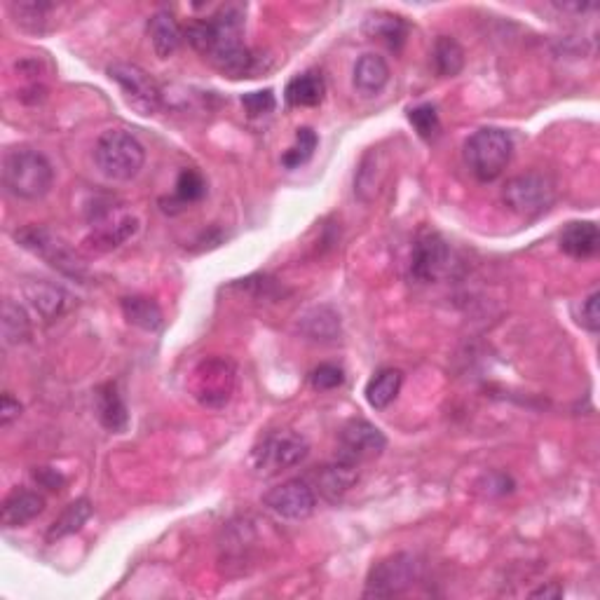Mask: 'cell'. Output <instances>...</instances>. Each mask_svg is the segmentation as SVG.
<instances>
[{"instance_id": "836d02e7", "label": "cell", "mask_w": 600, "mask_h": 600, "mask_svg": "<svg viewBox=\"0 0 600 600\" xmlns=\"http://www.w3.org/2000/svg\"><path fill=\"white\" fill-rule=\"evenodd\" d=\"M242 106L244 111L249 113V118H263V115H268L275 111L277 99L275 92L272 90H261V92H249L242 97Z\"/></svg>"}, {"instance_id": "f1b7e54d", "label": "cell", "mask_w": 600, "mask_h": 600, "mask_svg": "<svg viewBox=\"0 0 600 600\" xmlns=\"http://www.w3.org/2000/svg\"><path fill=\"white\" fill-rule=\"evenodd\" d=\"M317 146H319V139H317L315 129L300 127L296 132V143H293V146L282 155V165L286 169H298V167L308 165V162L312 160V155H315Z\"/></svg>"}, {"instance_id": "d590c367", "label": "cell", "mask_w": 600, "mask_h": 600, "mask_svg": "<svg viewBox=\"0 0 600 600\" xmlns=\"http://www.w3.org/2000/svg\"><path fill=\"white\" fill-rule=\"evenodd\" d=\"M19 415H22V404H19V399L12 397L10 392H5L3 401H0V425L10 427L12 422L19 420Z\"/></svg>"}, {"instance_id": "6da1fadb", "label": "cell", "mask_w": 600, "mask_h": 600, "mask_svg": "<svg viewBox=\"0 0 600 600\" xmlns=\"http://www.w3.org/2000/svg\"><path fill=\"white\" fill-rule=\"evenodd\" d=\"M3 183L19 200H40L52 190L54 167L40 150L10 148L3 158Z\"/></svg>"}, {"instance_id": "8992f818", "label": "cell", "mask_w": 600, "mask_h": 600, "mask_svg": "<svg viewBox=\"0 0 600 600\" xmlns=\"http://www.w3.org/2000/svg\"><path fill=\"white\" fill-rule=\"evenodd\" d=\"M15 237L24 249L43 258L50 268L61 272L64 277H71L75 282H85L87 279V265L83 263V258L75 254L52 230L40 228V225H26V228L17 230Z\"/></svg>"}, {"instance_id": "cb8c5ba5", "label": "cell", "mask_w": 600, "mask_h": 600, "mask_svg": "<svg viewBox=\"0 0 600 600\" xmlns=\"http://www.w3.org/2000/svg\"><path fill=\"white\" fill-rule=\"evenodd\" d=\"M94 514V507L90 500H75L68 504V507L61 511V514L54 518V523L47 530V542H57L64 540L68 535H75L78 530H83V525L90 521Z\"/></svg>"}, {"instance_id": "ffe728a7", "label": "cell", "mask_w": 600, "mask_h": 600, "mask_svg": "<svg viewBox=\"0 0 600 600\" xmlns=\"http://www.w3.org/2000/svg\"><path fill=\"white\" fill-rule=\"evenodd\" d=\"M148 38L155 54H158L160 59H169L174 57L176 50L181 47L183 31L169 12L160 10L148 19Z\"/></svg>"}, {"instance_id": "4dcf8cb0", "label": "cell", "mask_w": 600, "mask_h": 600, "mask_svg": "<svg viewBox=\"0 0 600 600\" xmlns=\"http://www.w3.org/2000/svg\"><path fill=\"white\" fill-rule=\"evenodd\" d=\"M408 122L415 127V132H418L422 139L432 141L439 136L441 132V120L439 113H436V108L432 104H422L415 106L408 111Z\"/></svg>"}, {"instance_id": "277c9868", "label": "cell", "mask_w": 600, "mask_h": 600, "mask_svg": "<svg viewBox=\"0 0 600 600\" xmlns=\"http://www.w3.org/2000/svg\"><path fill=\"white\" fill-rule=\"evenodd\" d=\"M511 158H514V141L500 127H481L465 141V162L481 183L500 179Z\"/></svg>"}, {"instance_id": "4fadbf2b", "label": "cell", "mask_w": 600, "mask_h": 600, "mask_svg": "<svg viewBox=\"0 0 600 600\" xmlns=\"http://www.w3.org/2000/svg\"><path fill=\"white\" fill-rule=\"evenodd\" d=\"M136 230H139V218L129 214V211H118L115 214L113 204H108V207L94 211L92 235L87 242L97 251H111L118 249L120 244H125L129 237H134Z\"/></svg>"}, {"instance_id": "1f68e13d", "label": "cell", "mask_w": 600, "mask_h": 600, "mask_svg": "<svg viewBox=\"0 0 600 600\" xmlns=\"http://www.w3.org/2000/svg\"><path fill=\"white\" fill-rule=\"evenodd\" d=\"M10 10L15 12L17 24L26 26V29L43 31L47 12L52 10L50 3H38V0H24V3H12Z\"/></svg>"}, {"instance_id": "9c48e42d", "label": "cell", "mask_w": 600, "mask_h": 600, "mask_svg": "<svg viewBox=\"0 0 600 600\" xmlns=\"http://www.w3.org/2000/svg\"><path fill=\"white\" fill-rule=\"evenodd\" d=\"M385 448H387L385 434L380 432L373 422H368L364 418H354L340 429L336 458L343 462H350L354 467H361L364 462L380 458Z\"/></svg>"}, {"instance_id": "8d00e7d4", "label": "cell", "mask_w": 600, "mask_h": 600, "mask_svg": "<svg viewBox=\"0 0 600 600\" xmlns=\"http://www.w3.org/2000/svg\"><path fill=\"white\" fill-rule=\"evenodd\" d=\"M33 479H36L40 486L47 488V490H61V486H64L66 479L61 476L57 469H50V467H40L36 469V474H33Z\"/></svg>"}, {"instance_id": "5b68a950", "label": "cell", "mask_w": 600, "mask_h": 600, "mask_svg": "<svg viewBox=\"0 0 600 600\" xmlns=\"http://www.w3.org/2000/svg\"><path fill=\"white\" fill-rule=\"evenodd\" d=\"M310 443L291 429H275L251 448V467L258 476H277L308 458Z\"/></svg>"}, {"instance_id": "484cf974", "label": "cell", "mask_w": 600, "mask_h": 600, "mask_svg": "<svg viewBox=\"0 0 600 600\" xmlns=\"http://www.w3.org/2000/svg\"><path fill=\"white\" fill-rule=\"evenodd\" d=\"M364 29L368 36L383 40V43L390 45L392 50H399L408 36V24L404 19L397 15H385V12H378V15L368 17Z\"/></svg>"}, {"instance_id": "2e32d148", "label": "cell", "mask_w": 600, "mask_h": 600, "mask_svg": "<svg viewBox=\"0 0 600 600\" xmlns=\"http://www.w3.org/2000/svg\"><path fill=\"white\" fill-rule=\"evenodd\" d=\"M390 83V64L380 54H361L354 64V87L364 97H375Z\"/></svg>"}, {"instance_id": "f546056e", "label": "cell", "mask_w": 600, "mask_h": 600, "mask_svg": "<svg viewBox=\"0 0 600 600\" xmlns=\"http://www.w3.org/2000/svg\"><path fill=\"white\" fill-rule=\"evenodd\" d=\"M204 195H207V179L197 169H183L176 179L174 202L179 207H188V204L200 202Z\"/></svg>"}, {"instance_id": "44dd1931", "label": "cell", "mask_w": 600, "mask_h": 600, "mask_svg": "<svg viewBox=\"0 0 600 600\" xmlns=\"http://www.w3.org/2000/svg\"><path fill=\"white\" fill-rule=\"evenodd\" d=\"M357 481H359V467H354L350 462H343L338 458L336 462H331V465H326L317 472L319 493H322L329 502H338Z\"/></svg>"}, {"instance_id": "e575fe53", "label": "cell", "mask_w": 600, "mask_h": 600, "mask_svg": "<svg viewBox=\"0 0 600 600\" xmlns=\"http://www.w3.org/2000/svg\"><path fill=\"white\" fill-rule=\"evenodd\" d=\"M598 300H600V293L593 291L591 296L584 300V303H582V312H579V324H582L584 329L591 331V333H598V329H600Z\"/></svg>"}, {"instance_id": "7c38bea8", "label": "cell", "mask_w": 600, "mask_h": 600, "mask_svg": "<svg viewBox=\"0 0 600 600\" xmlns=\"http://www.w3.org/2000/svg\"><path fill=\"white\" fill-rule=\"evenodd\" d=\"M263 504L272 514L286 518V521H303V518H308L315 511L317 495L308 481L291 479L270 488L263 495Z\"/></svg>"}, {"instance_id": "d6986e66", "label": "cell", "mask_w": 600, "mask_h": 600, "mask_svg": "<svg viewBox=\"0 0 600 600\" xmlns=\"http://www.w3.org/2000/svg\"><path fill=\"white\" fill-rule=\"evenodd\" d=\"M45 511V497L36 490H15L3 504L5 528H24Z\"/></svg>"}, {"instance_id": "e0dca14e", "label": "cell", "mask_w": 600, "mask_h": 600, "mask_svg": "<svg viewBox=\"0 0 600 600\" xmlns=\"http://www.w3.org/2000/svg\"><path fill=\"white\" fill-rule=\"evenodd\" d=\"M324 97H326V83L319 71H305L293 75L284 90L286 104L293 108H315L322 104Z\"/></svg>"}, {"instance_id": "603a6c76", "label": "cell", "mask_w": 600, "mask_h": 600, "mask_svg": "<svg viewBox=\"0 0 600 600\" xmlns=\"http://www.w3.org/2000/svg\"><path fill=\"white\" fill-rule=\"evenodd\" d=\"M120 308H122V315H125L127 322L141 331L155 333L162 329V324H165V317H162L160 305L155 303L153 298L127 296V298H122Z\"/></svg>"}, {"instance_id": "d6a6232c", "label": "cell", "mask_w": 600, "mask_h": 600, "mask_svg": "<svg viewBox=\"0 0 600 600\" xmlns=\"http://www.w3.org/2000/svg\"><path fill=\"white\" fill-rule=\"evenodd\" d=\"M343 383H345V371L336 364H322L310 373V385L319 392L336 390V387H340Z\"/></svg>"}, {"instance_id": "83f0119b", "label": "cell", "mask_w": 600, "mask_h": 600, "mask_svg": "<svg viewBox=\"0 0 600 600\" xmlns=\"http://www.w3.org/2000/svg\"><path fill=\"white\" fill-rule=\"evenodd\" d=\"M31 319L22 305L8 298L3 303V338L8 345H22L31 340Z\"/></svg>"}, {"instance_id": "30bf717a", "label": "cell", "mask_w": 600, "mask_h": 600, "mask_svg": "<svg viewBox=\"0 0 600 600\" xmlns=\"http://www.w3.org/2000/svg\"><path fill=\"white\" fill-rule=\"evenodd\" d=\"M108 78L120 85L125 99L136 113L155 115L162 108V92L158 83L136 64H113L108 68Z\"/></svg>"}, {"instance_id": "ac0fdd59", "label": "cell", "mask_w": 600, "mask_h": 600, "mask_svg": "<svg viewBox=\"0 0 600 600\" xmlns=\"http://www.w3.org/2000/svg\"><path fill=\"white\" fill-rule=\"evenodd\" d=\"M600 247V233L598 225L593 221H575L568 223L561 233V249L563 254H568L570 258H591L598 254Z\"/></svg>"}, {"instance_id": "d4e9b609", "label": "cell", "mask_w": 600, "mask_h": 600, "mask_svg": "<svg viewBox=\"0 0 600 600\" xmlns=\"http://www.w3.org/2000/svg\"><path fill=\"white\" fill-rule=\"evenodd\" d=\"M298 329L312 340H336L340 336V317L329 305H319L300 317Z\"/></svg>"}, {"instance_id": "5bb4252c", "label": "cell", "mask_w": 600, "mask_h": 600, "mask_svg": "<svg viewBox=\"0 0 600 600\" xmlns=\"http://www.w3.org/2000/svg\"><path fill=\"white\" fill-rule=\"evenodd\" d=\"M94 408H97V418L101 422V427L113 434L125 432L129 425V413L118 385L115 383L99 385L97 392H94Z\"/></svg>"}, {"instance_id": "7a4b0ae2", "label": "cell", "mask_w": 600, "mask_h": 600, "mask_svg": "<svg viewBox=\"0 0 600 600\" xmlns=\"http://www.w3.org/2000/svg\"><path fill=\"white\" fill-rule=\"evenodd\" d=\"M237 383H240V373L233 359L207 357L190 371L188 390L200 406L221 411L233 401Z\"/></svg>"}, {"instance_id": "7402d4cb", "label": "cell", "mask_w": 600, "mask_h": 600, "mask_svg": "<svg viewBox=\"0 0 600 600\" xmlns=\"http://www.w3.org/2000/svg\"><path fill=\"white\" fill-rule=\"evenodd\" d=\"M401 385H404V373L399 368H383L368 380L366 385V401L375 411H385L394 399L399 397Z\"/></svg>"}, {"instance_id": "52a82bcc", "label": "cell", "mask_w": 600, "mask_h": 600, "mask_svg": "<svg viewBox=\"0 0 600 600\" xmlns=\"http://www.w3.org/2000/svg\"><path fill=\"white\" fill-rule=\"evenodd\" d=\"M420 561L413 554H394L375 563L366 577L364 598H394L420 579Z\"/></svg>"}, {"instance_id": "8fae6325", "label": "cell", "mask_w": 600, "mask_h": 600, "mask_svg": "<svg viewBox=\"0 0 600 600\" xmlns=\"http://www.w3.org/2000/svg\"><path fill=\"white\" fill-rule=\"evenodd\" d=\"M450 258L448 242L434 230H422L411 251V277L420 284L439 282L450 268Z\"/></svg>"}, {"instance_id": "ba28073f", "label": "cell", "mask_w": 600, "mask_h": 600, "mask_svg": "<svg viewBox=\"0 0 600 600\" xmlns=\"http://www.w3.org/2000/svg\"><path fill=\"white\" fill-rule=\"evenodd\" d=\"M504 204L523 218L542 216L556 202V186L547 174L528 172L516 176L504 188Z\"/></svg>"}, {"instance_id": "4316f807", "label": "cell", "mask_w": 600, "mask_h": 600, "mask_svg": "<svg viewBox=\"0 0 600 600\" xmlns=\"http://www.w3.org/2000/svg\"><path fill=\"white\" fill-rule=\"evenodd\" d=\"M434 68L441 78H453L465 68V50L453 36H439L432 50Z\"/></svg>"}, {"instance_id": "74e56055", "label": "cell", "mask_w": 600, "mask_h": 600, "mask_svg": "<svg viewBox=\"0 0 600 600\" xmlns=\"http://www.w3.org/2000/svg\"><path fill=\"white\" fill-rule=\"evenodd\" d=\"M530 596H533V598H561L563 589H561V586H542V589L533 591Z\"/></svg>"}, {"instance_id": "9a60e30c", "label": "cell", "mask_w": 600, "mask_h": 600, "mask_svg": "<svg viewBox=\"0 0 600 600\" xmlns=\"http://www.w3.org/2000/svg\"><path fill=\"white\" fill-rule=\"evenodd\" d=\"M24 296L31 303V308L38 312L45 322H54L64 315L68 308V293L61 286H54L45 279L29 282L24 286Z\"/></svg>"}, {"instance_id": "3957f363", "label": "cell", "mask_w": 600, "mask_h": 600, "mask_svg": "<svg viewBox=\"0 0 600 600\" xmlns=\"http://www.w3.org/2000/svg\"><path fill=\"white\" fill-rule=\"evenodd\" d=\"M94 162L111 181H132L146 162V148L125 129H108L94 143Z\"/></svg>"}]
</instances>
